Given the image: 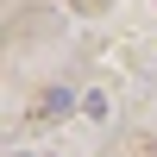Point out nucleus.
Instances as JSON below:
<instances>
[{
	"label": "nucleus",
	"instance_id": "nucleus-1",
	"mask_svg": "<svg viewBox=\"0 0 157 157\" xmlns=\"http://www.w3.org/2000/svg\"><path fill=\"white\" fill-rule=\"evenodd\" d=\"M75 107H82V101H75L69 88H50V94H44V113H75Z\"/></svg>",
	"mask_w": 157,
	"mask_h": 157
},
{
	"label": "nucleus",
	"instance_id": "nucleus-2",
	"mask_svg": "<svg viewBox=\"0 0 157 157\" xmlns=\"http://www.w3.org/2000/svg\"><path fill=\"white\" fill-rule=\"evenodd\" d=\"M82 113L88 120H107V94H82Z\"/></svg>",
	"mask_w": 157,
	"mask_h": 157
},
{
	"label": "nucleus",
	"instance_id": "nucleus-3",
	"mask_svg": "<svg viewBox=\"0 0 157 157\" xmlns=\"http://www.w3.org/2000/svg\"><path fill=\"white\" fill-rule=\"evenodd\" d=\"M13 157H25V151H13Z\"/></svg>",
	"mask_w": 157,
	"mask_h": 157
}]
</instances>
